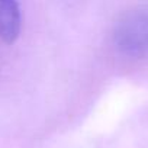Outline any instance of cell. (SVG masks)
Instances as JSON below:
<instances>
[{
    "mask_svg": "<svg viewBox=\"0 0 148 148\" xmlns=\"http://www.w3.org/2000/svg\"><path fill=\"white\" fill-rule=\"evenodd\" d=\"M22 31V10L18 0H0V39L13 44Z\"/></svg>",
    "mask_w": 148,
    "mask_h": 148,
    "instance_id": "obj_2",
    "label": "cell"
},
{
    "mask_svg": "<svg viewBox=\"0 0 148 148\" xmlns=\"http://www.w3.org/2000/svg\"><path fill=\"white\" fill-rule=\"evenodd\" d=\"M113 41L116 48L128 57H148V6L126 12L115 26Z\"/></svg>",
    "mask_w": 148,
    "mask_h": 148,
    "instance_id": "obj_1",
    "label": "cell"
}]
</instances>
